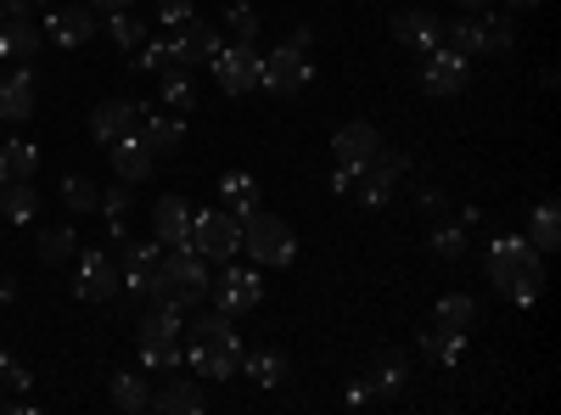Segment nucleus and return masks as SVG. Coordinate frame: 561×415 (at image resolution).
<instances>
[{"instance_id": "nucleus-41", "label": "nucleus", "mask_w": 561, "mask_h": 415, "mask_svg": "<svg viewBox=\"0 0 561 415\" xmlns=\"http://www.w3.org/2000/svg\"><path fill=\"white\" fill-rule=\"evenodd\" d=\"M192 12H197V0H158V18H163V28H180Z\"/></svg>"}, {"instance_id": "nucleus-12", "label": "nucleus", "mask_w": 561, "mask_h": 415, "mask_svg": "<svg viewBox=\"0 0 561 415\" xmlns=\"http://www.w3.org/2000/svg\"><path fill=\"white\" fill-rule=\"evenodd\" d=\"M410 169V158L404 152H393V147H377V158H370L359 174H354V186H359V203L365 208H382L388 197H393V180Z\"/></svg>"}, {"instance_id": "nucleus-31", "label": "nucleus", "mask_w": 561, "mask_h": 415, "mask_svg": "<svg viewBox=\"0 0 561 415\" xmlns=\"http://www.w3.org/2000/svg\"><path fill=\"white\" fill-rule=\"evenodd\" d=\"M39 169V147L34 141H7L0 147V180H34Z\"/></svg>"}, {"instance_id": "nucleus-20", "label": "nucleus", "mask_w": 561, "mask_h": 415, "mask_svg": "<svg viewBox=\"0 0 561 415\" xmlns=\"http://www.w3.org/2000/svg\"><path fill=\"white\" fill-rule=\"evenodd\" d=\"M107 158H113V174L124 180V186H140V180H147L152 169H158V158L140 147V135H124V141H113L107 147Z\"/></svg>"}, {"instance_id": "nucleus-44", "label": "nucleus", "mask_w": 561, "mask_h": 415, "mask_svg": "<svg viewBox=\"0 0 561 415\" xmlns=\"http://www.w3.org/2000/svg\"><path fill=\"white\" fill-rule=\"evenodd\" d=\"M348 404H354V410H370V404H377V388H370V382H354V388H348Z\"/></svg>"}, {"instance_id": "nucleus-23", "label": "nucleus", "mask_w": 561, "mask_h": 415, "mask_svg": "<svg viewBox=\"0 0 561 415\" xmlns=\"http://www.w3.org/2000/svg\"><path fill=\"white\" fill-rule=\"evenodd\" d=\"M152 269H158V247L152 242H129L124 247V292H135V298H147V287H152Z\"/></svg>"}, {"instance_id": "nucleus-24", "label": "nucleus", "mask_w": 561, "mask_h": 415, "mask_svg": "<svg viewBox=\"0 0 561 415\" xmlns=\"http://www.w3.org/2000/svg\"><path fill=\"white\" fill-rule=\"evenodd\" d=\"M135 135H140V147H147L152 158H169V152L185 141V124H180V118H140Z\"/></svg>"}, {"instance_id": "nucleus-22", "label": "nucleus", "mask_w": 561, "mask_h": 415, "mask_svg": "<svg viewBox=\"0 0 561 415\" xmlns=\"http://www.w3.org/2000/svg\"><path fill=\"white\" fill-rule=\"evenodd\" d=\"M152 230H158V242H169V247H185V230H192V208H185V197H158V208H152Z\"/></svg>"}, {"instance_id": "nucleus-42", "label": "nucleus", "mask_w": 561, "mask_h": 415, "mask_svg": "<svg viewBox=\"0 0 561 415\" xmlns=\"http://www.w3.org/2000/svg\"><path fill=\"white\" fill-rule=\"evenodd\" d=\"M28 382H34V377L23 371V365H12L7 354H0V388H28Z\"/></svg>"}, {"instance_id": "nucleus-9", "label": "nucleus", "mask_w": 561, "mask_h": 415, "mask_svg": "<svg viewBox=\"0 0 561 415\" xmlns=\"http://www.w3.org/2000/svg\"><path fill=\"white\" fill-rule=\"evenodd\" d=\"M309 79H314L309 51H293V45H275L270 57H259V84L270 90V96H293V90H304Z\"/></svg>"}, {"instance_id": "nucleus-51", "label": "nucleus", "mask_w": 561, "mask_h": 415, "mask_svg": "<svg viewBox=\"0 0 561 415\" xmlns=\"http://www.w3.org/2000/svg\"><path fill=\"white\" fill-rule=\"evenodd\" d=\"M34 7H57V0H34Z\"/></svg>"}, {"instance_id": "nucleus-1", "label": "nucleus", "mask_w": 561, "mask_h": 415, "mask_svg": "<svg viewBox=\"0 0 561 415\" xmlns=\"http://www.w3.org/2000/svg\"><path fill=\"white\" fill-rule=\"evenodd\" d=\"M192 377L197 382H230L242 371V337H237V326H230V314H197L192 326Z\"/></svg>"}, {"instance_id": "nucleus-25", "label": "nucleus", "mask_w": 561, "mask_h": 415, "mask_svg": "<svg viewBox=\"0 0 561 415\" xmlns=\"http://www.w3.org/2000/svg\"><path fill=\"white\" fill-rule=\"evenodd\" d=\"M34 208H39V197H34L28 180H0V219H7V224H28Z\"/></svg>"}, {"instance_id": "nucleus-34", "label": "nucleus", "mask_w": 561, "mask_h": 415, "mask_svg": "<svg viewBox=\"0 0 561 415\" xmlns=\"http://www.w3.org/2000/svg\"><path fill=\"white\" fill-rule=\"evenodd\" d=\"M113 404H118V410H152V388H147V377L118 371V377H113Z\"/></svg>"}, {"instance_id": "nucleus-32", "label": "nucleus", "mask_w": 561, "mask_h": 415, "mask_svg": "<svg viewBox=\"0 0 561 415\" xmlns=\"http://www.w3.org/2000/svg\"><path fill=\"white\" fill-rule=\"evenodd\" d=\"M466 348V332H444V326H427L421 332V354H427L433 365H455Z\"/></svg>"}, {"instance_id": "nucleus-2", "label": "nucleus", "mask_w": 561, "mask_h": 415, "mask_svg": "<svg viewBox=\"0 0 561 415\" xmlns=\"http://www.w3.org/2000/svg\"><path fill=\"white\" fill-rule=\"evenodd\" d=\"M489 281L511 298V303H534L545 292V253L528 237H500L489 247Z\"/></svg>"}, {"instance_id": "nucleus-37", "label": "nucleus", "mask_w": 561, "mask_h": 415, "mask_svg": "<svg viewBox=\"0 0 561 415\" xmlns=\"http://www.w3.org/2000/svg\"><path fill=\"white\" fill-rule=\"evenodd\" d=\"M73 242H79V237H73L68 224L45 230V237H39V258H45V264H68V258H73Z\"/></svg>"}, {"instance_id": "nucleus-15", "label": "nucleus", "mask_w": 561, "mask_h": 415, "mask_svg": "<svg viewBox=\"0 0 561 415\" xmlns=\"http://www.w3.org/2000/svg\"><path fill=\"white\" fill-rule=\"evenodd\" d=\"M45 28H51V39L57 45H84L90 34L102 28V18H96V7H51V18H45Z\"/></svg>"}, {"instance_id": "nucleus-36", "label": "nucleus", "mask_w": 561, "mask_h": 415, "mask_svg": "<svg viewBox=\"0 0 561 415\" xmlns=\"http://www.w3.org/2000/svg\"><path fill=\"white\" fill-rule=\"evenodd\" d=\"M62 203H68L73 214H90V208H102V192L90 186L84 174H68V180H62Z\"/></svg>"}, {"instance_id": "nucleus-38", "label": "nucleus", "mask_w": 561, "mask_h": 415, "mask_svg": "<svg viewBox=\"0 0 561 415\" xmlns=\"http://www.w3.org/2000/svg\"><path fill=\"white\" fill-rule=\"evenodd\" d=\"M433 253H438V258H460V253H466V230H460V224L433 230Z\"/></svg>"}, {"instance_id": "nucleus-3", "label": "nucleus", "mask_w": 561, "mask_h": 415, "mask_svg": "<svg viewBox=\"0 0 561 415\" xmlns=\"http://www.w3.org/2000/svg\"><path fill=\"white\" fill-rule=\"evenodd\" d=\"M147 303H169L180 314H192L197 303H208V264L192 247H163L158 269H152V287H147Z\"/></svg>"}, {"instance_id": "nucleus-26", "label": "nucleus", "mask_w": 561, "mask_h": 415, "mask_svg": "<svg viewBox=\"0 0 561 415\" xmlns=\"http://www.w3.org/2000/svg\"><path fill=\"white\" fill-rule=\"evenodd\" d=\"M242 371H248L259 388H280V382L293 377V359L275 354V348H264V354H242Z\"/></svg>"}, {"instance_id": "nucleus-14", "label": "nucleus", "mask_w": 561, "mask_h": 415, "mask_svg": "<svg viewBox=\"0 0 561 415\" xmlns=\"http://www.w3.org/2000/svg\"><path fill=\"white\" fill-rule=\"evenodd\" d=\"M466 62H472V57L449 51V45L427 51V68H421V84H427V96H460V90H466Z\"/></svg>"}, {"instance_id": "nucleus-43", "label": "nucleus", "mask_w": 561, "mask_h": 415, "mask_svg": "<svg viewBox=\"0 0 561 415\" xmlns=\"http://www.w3.org/2000/svg\"><path fill=\"white\" fill-rule=\"evenodd\" d=\"M163 62H169V45H140V62H135V68H147V73H163Z\"/></svg>"}, {"instance_id": "nucleus-6", "label": "nucleus", "mask_w": 561, "mask_h": 415, "mask_svg": "<svg viewBox=\"0 0 561 415\" xmlns=\"http://www.w3.org/2000/svg\"><path fill=\"white\" fill-rule=\"evenodd\" d=\"M242 253L253 258V264H270V269H280V264H293V253H298V237H293V224L287 219H275V214H248L242 219Z\"/></svg>"}, {"instance_id": "nucleus-48", "label": "nucleus", "mask_w": 561, "mask_h": 415, "mask_svg": "<svg viewBox=\"0 0 561 415\" xmlns=\"http://www.w3.org/2000/svg\"><path fill=\"white\" fill-rule=\"evenodd\" d=\"M34 12V0H7V18H28Z\"/></svg>"}, {"instance_id": "nucleus-50", "label": "nucleus", "mask_w": 561, "mask_h": 415, "mask_svg": "<svg viewBox=\"0 0 561 415\" xmlns=\"http://www.w3.org/2000/svg\"><path fill=\"white\" fill-rule=\"evenodd\" d=\"M511 7H517V12H523V7H539V0H511Z\"/></svg>"}, {"instance_id": "nucleus-39", "label": "nucleus", "mask_w": 561, "mask_h": 415, "mask_svg": "<svg viewBox=\"0 0 561 415\" xmlns=\"http://www.w3.org/2000/svg\"><path fill=\"white\" fill-rule=\"evenodd\" d=\"M404 388V354H388L377 365V393H399Z\"/></svg>"}, {"instance_id": "nucleus-21", "label": "nucleus", "mask_w": 561, "mask_h": 415, "mask_svg": "<svg viewBox=\"0 0 561 415\" xmlns=\"http://www.w3.org/2000/svg\"><path fill=\"white\" fill-rule=\"evenodd\" d=\"M39 51V34H34V18H0V57L28 68Z\"/></svg>"}, {"instance_id": "nucleus-46", "label": "nucleus", "mask_w": 561, "mask_h": 415, "mask_svg": "<svg viewBox=\"0 0 561 415\" xmlns=\"http://www.w3.org/2000/svg\"><path fill=\"white\" fill-rule=\"evenodd\" d=\"M455 7H460L466 18H483V12H494V0H455Z\"/></svg>"}, {"instance_id": "nucleus-49", "label": "nucleus", "mask_w": 561, "mask_h": 415, "mask_svg": "<svg viewBox=\"0 0 561 415\" xmlns=\"http://www.w3.org/2000/svg\"><path fill=\"white\" fill-rule=\"evenodd\" d=\"M96 12H118V7H135V0H90Z\"/></svg>"}, {"instance_id": "nucleus-30", "label": "nucleus", "mask_w": 561, "mask_h": 415, "mask_svg": "<svg viewBox=\"0 0 561 415\" xmlns=\"http://www.w3.org/2000/svg\"><path fill=\"white\" fill-rule=\"evenodd\" d=\"M472 320H478V303L466 298V292H449L433 309V326H444V332H472Z\"/></svg>"}, {"instance_id": "nucleus-33", "label": "nucleus", "mask_w": 561, "mask_h": 415, "mask_svg": "<svg viewBox=\"0 0 561 415\" xmlns=\"http://www.w3.org/2000/svg\"><path fill=\"white\" fill-rule=\"evenodd\" d=\"M163 107H174V113H192L197 107L192 79H185V68H174V62H163Z\"/></svg>"}, {"instance_id": "nucleus-16", "label": "nucleus", "mask_w": 561, "mask_h": 415, "mask_svg": "<svg viewBox=\"0 0 561 415\" xmlns=\"http://www.w3.org/2000/svg\"><path fill=\"white\" fill-rule=\"evenodd\" d=\"M393 39H399V45H410V51H438V45H444V23H438L433 12L410 7V12H399V18H393Z\"/></svg>"}, {"instance_id": "nucleus-17", "label": "nucleus", "mask_w": 561, "mask_h": 415, "mask_svg": "<svg viewBox=\"0 0 561 415\" xmlns=\"http://www.w3.org/2000/svg\"><path fill=\"white\" fill-rule=\"evenodd\" d=\"M135 129H140V107L135 102H102L96 113H90V135H96L102 147L124 141V135H135Z\"/></svg>"}, {"instance_id": "nucleus-8", "label": "nucleus", "mask_w": 561, "mask_h": 415, "mask_svg": "<svg viewBox=\"0 0 561 415\" xmlns=\"http://www.w3.org/2000/svg\"><path fill=\"white\" fill-rule=\"evenodd\" d=\"M118 292H124V275H118L113 253H102V247H90V253H79V275H73V298H79V303H107V298H118Z\"/></svg>"}, {"instance_id": "nucleus-47", "label": "nucleus", "mask_w": 561, "mask_h": 415, "mask_svg": "<svg viewBox=\"0 0 561 415\" xmlns=\"http://www.w3.org/2000/svg\"><path fill=\"white\" fill-rule=\"evenodd\" d=\"M309 39H314L309 28H293V34H287V45H293V51H309Z\"/></svg>"}, {"instance_id": "nucleus-7", "label": "nucleus", "mask_w": 561, "mask_h": 415, "mask_svg": "<svg viewBox=\"0 0 561 415\" xmlns=\"http://www.w3.org/2000/svg\"><path fill=\"white\" fill-rule=\"evenodd\" d=\"M208 292H214V309L219 314H248V309H259V298H264V281H259V264L253 269H237V264H219V281H208Z\"/></svg>"}, {"instance_id": "nucleus-5", "label": "nucleus", "mask_w": 561, "mask_h": 415, "mask_svg": "<svg viewBox=\"0 0 561 415\" xmlns=\"http://www.w3.org/2000/svg\"><path fill=\"white\" fill-rule=\"evenodd\" d=\"M185 247H192L203 264H230L242 253V219L237 214H192V230H185Z\"/></svg>"}, {"instance_id": "nucleus-27", "label": "nucleus", "mask_w": 561, "mask_h": 415, "mask_svg": "<svg viewBox=\"0 0 561 415\" xmlns=\"http://www.w3.org/2000/svg\"><path fill=\"white\" fill-rule=\"evenodd\" d=\"M511 45H517V28H511V18L483 12V18H478V51H483V57H505Z\"/></svg>"}, {"instance_id": "nucleus-52", "label": "nucleus", "mask_w": 561, "mask_h": 415, "mask_svg": "<svg viewBox=\"0 0 561 415\" xmlns=\"http://www.w3.org/2000/svg\"><path fill=\"white\" fill-rule=\"evenodd\" d=\"M0 18H7V0H0Z\"/></svg>"}, {"instance_id": "nucleus-40", "label": "nucleus", "mask_w": 561, "mask_h": 415, "mask_svg": "<svg viewBox=\"0 0 561 415\" xmlns=\"http://www.w3.org/2000/svg\"><path fill=\"white\" fill-rule=\"evenodd\" d=\"M230 28H237V39L259 45V12L248 7V0H242V7H230Z\"/></svg>"}, {"instance_id": "nucleus-11", "label": "nucleus", "mask_w": 561, "mask_h": 415, "mask_svg": "<svg viewBox=\"0 0 561 415\" xmlns=\"http://www.w3.org/2000/svg\"><path fill=\"white\" fill-rule=\"evenodd\" d=\"M219 28H208L203 18H185L180 28H174V39H169V62L174 68H185V73H192V68H208L214 57H219Z\"/></svg>"}, {"instance_id": "nucleus-45", "label": "nucleus", "mask_w": 561, "mask_h": 415, "mask_svg": "<svg viewBox=\"0 0 561 415\" xmlns=\"http://www.w3.org/2000/svg\"><path fill=\"white\" fill-rule=\"evenodd\" d=\"M415 203H421V208H427V214H444V208H449V197H444V192H433V186H427V192H421Z\"/></svg>"}, {"instance_id": "nucleus-10", "label": "nucleus", "mask_w": 561, "mask_h": 415, "mask_svg": "<svg viewBox=\"0 0 561 415\" xmlns=\"http://www.w3.org/2000/svg\"><path fill=\"white\" fill-rule=\"evenodd\" d=\"M208 68H214L225 96H248V90H259V45H248V39L219 45V57Z\"/></svg>"}, {"instance_id": "nucleus-18", "label": "nucleus", "mask_w": 561, "mask_h": 415, "mask_svg": "<svg viewBox=\"0 0 561 415\" xmlns=\"http://www.w3.org/2000/svg\"><path fill=\"white\" fill-rule=\"evenodd\" d=\"M152 410H163V415H203V410H208L203 382H197V377H169V382L152 393Z\"/></svg>"}, {"instance_id": "nucleus-29", "label": "nucleus", "mask_w": 561, "mask_h": 415, "mask_svg": "<svg viewBox=\"0 0 561 415\" xmlns=\"http://www.w3.org/2000/svg\"><path fill=\"white\" fill-rule=\"evenodd\" d=\"M219 197H225V208L237 214V219H248V214L259 208V180L237 169V174H225V186H219Z\"/></svg>"}, {"instance_id": "nucleus-13", "label": "nucleus", "mask_w": 561, "mask_h": 415, "mask_svg": "<svg viewBox=\"0 0 561 415\" xmlns=\"http://www.w3.org/2000/svg\"><path fill=\"white\" fill-rule=\"evenodd\" d=\"M377 147H382V135H377V124H343L337 135H332V152H337V169L354 180L370 158H377Z\"/></svg>"}, {"instance_id": "nucleus-4", "label": "nucleus", "mask_w": 561, "mask_h": 415, "mask_svg": "<svg viewBox=\"0 0 561 415\" xmlns=\"http://www.w3.org/2000/svg\"><path fill=\"white\" fill-rule=\"evenodd\" d=\"M180 332H185V314L169 309V303H147L135 326V343H140V365L147 371H174L180 365Z\"/></svg>"}, {"instance_id": "nucleus-19", "label": "nucleus", "mask_w": 561, "mask_h": 415, "mask_svg": "<svg viewBox=\"0 0 561 415\" xmlns=\"http://www.w3.org/2000/svg\"><path fill=\"white\" fill-rule=\"evenodd\" d=\"M23 118H34V68L0 79V124H23Z\"/></svg>"}, {"instance_id": "nucleus-35", "label": "nucleus", "mask_w": 561, "mask_h": 415, "mask_svg": "<svg viewBox=\"0 0 561 415\" xmlns=\"http://www.w3.org/2000/svg\"><path fill=\"white\" fill-rule=\"evenodd\" d=\"M107 34H113V45H118V51H135V45L147 39V28H140V18H129V7L107 12Z\"/></svg>"}, {"instance_id": "nucleus-28", "label": "nucleus", "mask_w": 561, "mask_h": 415, "mask_svg": "<svg viewBox=\"0 0 561 415\" xmlns=\"http://www.w3.org/2000/svg\"><path fill=\"white\" fill-rule=\"evenodd\" d=\"M528 242H534L539 253H556V247H561V208H556V203H539V208L528 214Z\"/></svg>"}]
</instances>
